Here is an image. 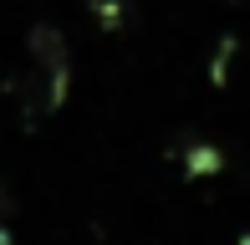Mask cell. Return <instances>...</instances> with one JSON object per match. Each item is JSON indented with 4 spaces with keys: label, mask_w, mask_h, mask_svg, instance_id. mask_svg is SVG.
Listing matches in <instances>:
<instances>
[{
    "label": "cell",
    "mask_w": 250,
    "mask_h": 245,
    "mask_svg": "<svg viewBox=\"0 0 250 245\" xmlns=\"http://www.w3.org/2000/svg\"><path fill=\"white\" fill-rule=\"evenodd\" d=\"M26 46H31V61L41 66V72H66L72 66V51H66V36L56 26H31V36H26Z\"/></svg>",
    "instance_id": "obj_1"
},
{
    "label": "cell",
    "mask_w": 250,
    "mask_h": 245,
    "mask_svg": "<svg viewBox=\"0 0 250 245\" xmlns=\"http://www.w3.org/2000/svg\"><path fill=\"white\" fill-rule=\"evenodd\" d=\"M10 215H16V204H10V189L0 184V225H10Z\"/></svg>",
    "instance_id": "obj_3"
},
{
    "label": "cell",
    "mask_w": 250,
    "mask_h": 245,
    "mask_svg": "<svg viewBox=\"0 0 250 245\" xmlns=\"http://www.w3.org/2000/svg\"><path fill=\"white\" fill-rule=\"evenodd\" d=\"M0 245H21L16 235H10V225H0Z\"/></svg>",
    "instance_id": "obj_4"
},
{
    "label": "cell",
    "mask_w": 250,
    "mask_h": 245,
    "mask_svg": "<svg viewBox=\"0 0 250 245\" xmlns=\"http://www.w3.org/2000/svg\"><path fill=\"white\" fill-rule=\"evenodd\" d=\"M220 169H225V153L209 148V143H194L184 153V174H220Z\"/></svg>",
    "instance_id": "obj_2"
}]
</instances>
